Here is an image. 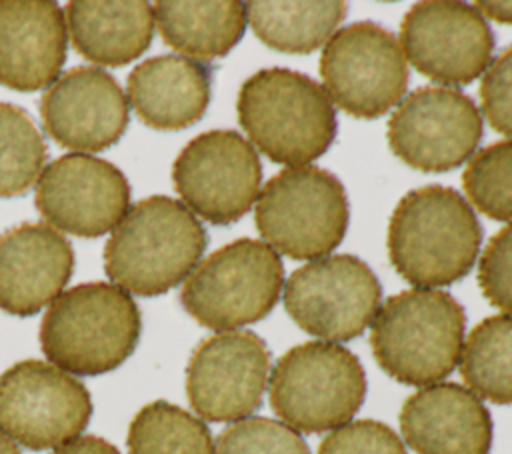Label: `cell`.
I'll return each mask as SVG.
<instances>
[{
  "mask_svg": "<svg viewBox=\"0 0 512 454\" xmlns=\"http://www.w3.org/2000/svg\"><path fill=\"white\" fill-rule=\"evenodd\" d=\"M482 226L472 206L448 186L410 190L388 222V256L396 272L420 288L448 286L474 266Z\"/></svg>",
  "mask_w": 512,
  "mask_h": 454,
  "instance_id": "cell-1",
  "label": "cell"
},
{
  "mask_svg": "<svg viewBox=\"0 0 512 454\" xmlns=\"http://www.w3.org/2000/svg\"><path fill=\"white\" fill-rule=\"evenodd\" d=\"M208 234L184 202L170 196L140 200L104 246V270L114 286L136 296H160L198 266Z\"/></svg>",
  "mask_w": 512,
  "mask_h": 454,
  "instance_id": "cell-2",
  "label": "cell"
},
{
  "mask_svg": "<svg viewBox=\"0 0 512 454\" xmlns=\"http://www.w3.org/2000/svg\"><path fill=\"white\" fill-rule=\"evenodd\" d=\"M466 312L448 292L414 288L390 296L376 312L370 346L380 368L408 386H430L460 362Z\"/></svg>",
  "mask_w": 512,
  "mask_h": 454,
  "instance_id": "cell-3",
  "label": "cell"
},
{
  "mask_svg": "<svg viewBox=\"0 0 512 454\" xmlns=\"http://www.w3.org/2000/svg\"><path fill=\"white\" fill-rule=\"evenodd\" d=\"M236 110L248 138L278 164H308L336 138V110L324 88L288 68L258 70L244 80Z\"/></svg>",
  "mask_w": 512,
  "mask_h": 454,
  "instance_id": "cell-4",
  "label": "cell"
},
{
  "mask_svg": "<svg viewBox=\"0 0 512 454\" xmlns=\"http://www.w3.org/2000/svg\"><path fill=\"white\" fill-rule=\"evenodd\" d=\"M140 330V310L128 292L108 282H84L50 304L40 324V346L60 370L98 376L134 352Z\"/></svg>",
  "mask_w": 512,
  "mask_h": 454,
  "instance_id": "cell-5",
  "label": "cell"
},
{
  "mask_svg": "<svg viewBox=\"0 0 512 454\" xmlns=\"http://www.w3.org/2000/svg\"><path fill=\"white\" fill-rule=\"evenodd\" d=\"M268 390L280 420L296 432L318 434L352 420L366 398V374L348 348L304 342L280 356Z\"/></svg>",
  "mask_w": 512,
  "mask_h": 454,
  "instance_id": "cell-6",
  "label": "cell"
},
{
  "mask_svg": "<svg viewBox=\"0 0 512 454\" xmlns=\"http://www.w3.org/2000/svg\"><path fill=\"white\" fill-rule=\"evenodd\" d=\"M284 286V264L262 240L238 238L202 260L186 278L180 302L210 330H234L262 320Z\"/></svg>",
  "mask_w": 512,
  "mask_h": 454,
  "instance_id": "cell-7",
  "label": "cell"
},
{
  "mask_svg": "<svg viewBox=\"0 0 512 454\" xmlns=\"http://www.w3.org/2000/svg\"><path fill=\"white\" fill-rule=\"evenodd\" d=\"M342 182L318 166H292L272 176L256 200V228L266 244L294 260L332 252L348 228Z\"/></svg>",
  "mask_w": 512,
  "mask_h": 454,
  "instance_id": "cell-8",
  "label": "cell"
},
{
  "mask_svg": "<svg viewBox=\"0 0 512 454\" xmlns=\"http://www.w3.org/2000/svg\"><path fill=\"white\" fill-rule=\"evenodd\" d=\"M322 88L354 118L374 120L396 106L408 88V64L392 32L374 22L338 30L320 56Z\"/></svg>",
  "mask_w": 512,
  "mask_h": 454,
  "instance_id": "cell-9",
  "label": "cell"
},
{
  "mask_svg": "<svg viewBox=\"0 0 512 454\" xmlns=\"http://www.w3.org/2000/svg\"><path fill=\"white\" fill-rule=\"evenodd\" d=\"M382 286L354 254H332L294 270L284 282V308L308 334L324 342L360 336L374 320Z\"/></svg>",
  "mask_w": 512,
  "mask_h": 454,
  "instance_id": "cell-10",
  "label": "cell"
},
{
  "mask_svg": "<svg viewBox=\"0 0 512 454\" xmlns=\"http://www.w3.org/2000/svg\"><path fill=\"white\" fill-rule=\"evenodd\" d=\"M86 386L42 360H22L0 376V430L30 450L58 448L88 426Z\"/></svg>",
  "mask_w": 512,
  "mask_h": 454,
  "instance_id": "cell-11",
  "label": "cell"
},
{
  "mask_svg": "<svg viewBox=\"0 0 512 454\" xmlns=\"http://www.w3.org/2000/svg\"><path fill=\"white\" fill-rule=\"evenodd\" d=\"M172 182L190 212L228 226L256 202L262 164L254 146L236 130H208L180 150Z\"/></svg>",
  "mask_w": 512,
  "mask_h": 454,
  "instance_id": "cell-12",
  "label": "cell"
},
{
  "mask_svg": "<svg viewBox=\"0 0 512 454\" xmlns=\"http://www.w3.org/2000/svg\"><path fill=\"white\" fill-rule=\"evenodd\" d=\"M482 140V116L470 96L444 86L410 92L388 122L390 150L410 168L448 172L464 164Z\"/></svg>",
  "mask_w": 512,
  "mask_h": 454,
  "instance_id": "cell-13",
  "label": "cell"
},
{
  "mask_svg": "<svg viewBox=\"0 0 512 454\" xmlns=\"http://www.w3.org/2000/svg\"><path fill=\"white\" fill-rule=\"evenodd\" d=\"M404 58L438 84L466 86L486 72L494 34L476 6L454 0L414 4L402 18Z\"/></svg>",
  "mask_w": 512,
  "mask_h": 454,
  "instance_id": "cell-14",
  "label": "cell"
},
{
  "mask_svg": "<svg viewBox=\"0 0 512 454\" xmlns=\"http://www.w3.org/2000/svg\"><path fill=\"white\" fill-rule=\"evenodd\" d=\"M270 380V350L250 330L202 340L186 368L192 410L208 422H236L260 408Z\"/></svg>",
  "mask_w": 512,
  "mask_h": 454,
  "instance_id": "cell-15",
  "label": "cell"
},
{
  "mask_svg": "<svg viewBox=\"0 0 512 454\" xmlns=\"http://www.w3.org/2000/svg\"><path fill=\"white\" fill-rule=\"evenodd\" d=\"M34 202L54 228L96 238L114 230L128 214L130 184L112 162L74 152L42 170Z\"/></svg>",
  "mask_w": 512,
  "mask_h": 454,
  "instance_id": "cell-16",
  "label": "cell"
},
{
  "mask_svg": "<svg viewBox=\"0 0 512 454\" xmlns=\"http://www.w3.org/2000/svg\"><path fill=\"white\" fill-rule=\"evenodd\" d=\"M40 116L50 138L82 154L116 144L130 122V106L112 74L76 66L44 92Z\"/></svg>",
  "mask_w": 512,
  "mask_h": 454,
  "instance_id": "cell-17",
  "label": "cell"
},
{
  "mask_svg": "<svg viewBox=\"0 0 512 454\" xmlns=\"http://www.w3.org/2000/svg\"><path fill=\"white\" fill-rule=\"evenodd\" d=\"M70 242L44 222H24L0 234V310L38 314L72 276Z\"/></svg>",
  "mask_w": 512,
  "mask_h": 454,
  "instance_id": "cell-18",
  "label": "cell"
},
{
  "mask_svg": "<svg viewBox=\"0 0 512 454\" xmlns=\"http://www.w3.org/2000/svg\"><path fill=\"white\" fill-rule=\"evenodd\" d=\"M400 430L418 454H488L492 446L488 408L456 382H436L408 396Z\"/></svg>",
  "mask_w": 512,
  "mask_h": 454,
  "instance_id": "cell-19",
  "label": "cell"
},
{
  "mask_svg": "<svg viewBox=\"0 0 512 454\" xmlns=\"http://www.w3.org/2000/svg\"><path fill=\"white\" fill-rule=\"evenodd\" d=\"M66 22L56 2L0 0V84L18 92L48 88L66 60Z\"/></svg>",
  "mask_w": 512,
  "mask_h": 454,
  "instance_id": "cell-20",
  "label": "cell"
},
{
  "mask_svg": "<svg viewBox=\"0 0 512 454\" xmlns=\"http://www.w3.org/2000/svg\"><path fill=\"white\" fill-rule=\"evenodd\" d=\"M212 68L200 60L164 54L140 62L128 76V98L140 120L156 130H182L210 104Z\"/></svg>",
  "mask_w": 512,
  "mask_h": 454,
  "instance_id": "cell-21",
  "label": "cell"
},
{
  "mask_svg": "<svg viewBox=\"0 0 512 454\" xmlns=\"http://www.w3.org/2000/svg\"><path fill=\"white\" fill-rule=\"evenodd\" d=\"M66 18L76 52L102 66L140 58L154 36V10L144 0H74Z\"/></svg>",
  "mask_w": 512,
  "mask_h": 454,
  "instance_id": "cell-22",
  "label": "cell"
},
{
  "mask_svg": "<svg viewBox=\"0 0 512 454\" xmlns=\"http://www.w3.org/2000/svg\"><path fill=\"white\" fill-rule=\"evenodd\" d=\"M152 10L162 40L186 58H222L240 42L246 30V4L238 0H160Z\"/></svg>",
  "mask_w": 512,
  "mask_h": 454,
  "instance_id": "cell-23",
  "label": "cell"
},
{
  "mask_svg": "<svg viewBox=\"0 0 512 454\" xmlns=\"http://www.w3.org/2000/svg\"><path fill=\"white\" fill-rule=\"evenodd\" d=\"M346 16V2H248L246 20L270 48L310 54L326 44Z\"/></svg>",
  "mask_w": 512,
  "mask_h": 454,
  "instance_id": "cell-24",
  "label": "cell"
},
{
  "mask_svg": "<svg viewBox=\"0 0 512 454\" xmlns=\"http://www.w3.org/2000/svg\"><path fill=\"white\" fill-rule=\"evenodd\" d=\"M460 374L478 398L512 404V316L496 314L478 322L460 354Z\"/></svg>",
  "mask_w": 512,
  "mask_h": 454,
  "instance_id": "cell-25",
  "label": "cell"
},
{
  "mask_svg": "<svg viewBox=\"0 0 512 454\" xmlns=\"http://www.w3.org/2000/svg\"><path fill=\"white\" fill-rule=\"evenodd\" d=\"M126 442L130 454H216L208 426L166 400L150 402L136 412Z\"/></svg>",
  "mask_w": 512,
  "mask_h": 454,
  "instance_id": "cell-26",
  "label": "cell"
},
{
  "mask_svg": "<svg viewBox=\"0 0 512 454\" xmlns=\"http://www.w3.org/2000/svg\"><path fill=\"white\" fill-rule=\"evenodd\" d=\"M46 142L32 116L0 102V198L26 194L44 170Z\"/></svg>",
  "mask_w": 512,
  "mask_h": 454,
  "instance_id": "cell-27",
  "label": "cell"
},
{
  "mask_svg": "<svg viewBox=\"0 0 512 454\" xmlns=\"http://www.w3.org/2000/svg\"><path fill=\"white\" fill-rule=\"evenodd\" d=\"M468 200L488 218L512 220V140L494 142L478 150L464 174Z\"/></svg>",
  "mask_w": 512,
  "mask_h": 454,
  "instance_id": "cell-28",
  "label": "cell"
},
{
  "mask_svg": "<svg viewBox=\"0 0 512 454\" xmlns=\"http://www.w3.org/2000/svg\"><path fill=\"white\" fill-rule=\"evenodd\" d=\"M216 454H310V448L302 434L288 424L248 416L220 432Z\"/></svg>",
  "mask_w": 512,
  "mask_h": 454,
  "instance_id": "cell-29",
  "label": "cell"
},
{
  "mask_svg": "<svg viewBox=\"0 0 512 454\" xmlns=\"http://www.w3.org/2000/svg\"><path fill=\"white\" fill-rule=\"evenodd\" d=\"M318 454H408L398 434L378 420H352L332 430Z\"/></svg>",
  "mask_w": 512,
  "mask_h": 454,
  "instance_id": "cell-30",
  "label": "cell"
},
{
  "mask_svg": "<svg viewBox=\"0 0 512 454\" xmlns=\"http://www.w3.org/2000/svg\"><path fill=\"white\" fill-rule=\"evenodd\" d=\"M478 284L492 306L512 314V224L488 240L478 262Z\"/></svg>",
  "mask_w": 512,
  "mask_h": 454,
  "instance_id": "cell-31",
  "label": "cell"
},
{
  "mask_svg": "<svg viewBox=\"0 0 512 454\" xmlns=\"http://www.w3.org/2000/svg\"><path fill=\"white\" fill-rule=\"evenodd\" d=\"M480 102L488 124L512 136V46L502 50L482 74Z\"/></svg>",
  "mask_w": 512,
  "mask_h": 454,
  "instance_id": "cell-32",
  "label": "cell"
},
{
  "mask_svg": "<svg viewBox=\"0 0 512 454\" xmlns=\"http://www.w3.org/2000/svg\"><path fill=\"white\" fill-rule=\"evenodd\" d=\"M50 454H120L114 444L100 436H78L58 448Z\"/></svg>",
  "mask_w": 512,
  "mask_h": 454,
  "instance_id": "cell-33",
  "label": "cell"
},
{
  "mask_svg": "<svg viewBox=\"0 0 512 454\" xmlns=\"http://www.w3.org/2000/svg\"><path fill=\"white\" fill-rule=\"evenodd\" d=\"M478 8V12L482 16L492 18L494 22L500 24H512V2L504 0V2H492V0H484V2H476L474 4Z\"/></svg>",
  "mask_w": 512,
  "mask_h": 454,
  "instance_id": "cell-34",
  "label": "cell"
},
{
  "mask_svg": "<svg viewBox=\"0 0 512 454\" xmlns=\"http://www.w3.org/2000/svg\"><path fill=\"white\" fill-rule=\"evenodd\" d=\"M0 454H22L16 442L10 440L2 430H0Z\"/></svg>",
  "mask_w": 512,
  "mask_h": 454,
  "instance_id": "cell-35",
  "label": "cell"
}]
</instances>
